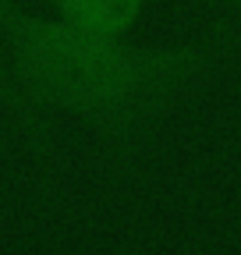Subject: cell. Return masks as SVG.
Returning a JSON list of instances; mask_svg holds the SVG:
<instances>
[{"mask_svg": "<svg viewBox=\"0 0 241 255\" xmlns=\"http://www.w3.org/2000/svg\"><path fill=\"white\" fill-rule=\"evenodd\" d=\"M0 53L39 114H60L110 152L142 149L167 114L220 64V43H128L96 36L60 14L0 0Z\"/></svg>", "mask_w": 241, "mask_h": 255, "instance_id": "1", "label": "cell"}, {"mask_svg": "<svg viewBox=\"0 0 241 255\" xmlns=\"http://www.w3.org/2000/svg\"><path fill=\"white\" fill-rule=\"evenodd\" d=\"M234 18H241V0H238V4H234Z\"/></svg>", "mask_w": 241, "mask_h": 255, "instance_id": "5", "label": "cell"}, {"mask_svg": "<svg viewBox=\"0 0 241 255\" xmlns=\"http://www.w3.org/2000/svg\"><path fill=\"white\" fill-rule=\"evenodd\" d=\"M209 4H217V7H224V11L234 14V4H238V0H209Z\"/></svg>", "mask_w": 241, "mask_h": 255, "instance_id": "4", "label": "cell"}, {"mask_svg": "<svg viewBox=\"0 0 241 255\" xmlns=\"http://www.w3.org/2000/svg\"><path fill=\"white\" fill-rule=\"evenodd\" d=\"M0 107L11 114V124L18 128V135L25 138V149L32 152V159L50 163V159H53V128H50V117L39 114L21 96V89L14 85V78L7 71L4 53H0Z\"/></svg>", "mask_w": 241, "mask_h": 255, "instance_id": "3", "label": "cell"}, {"mask_svg": "<svg viewBox=\"0 0 241 255\" xmlns=\"http://www.w3.org/2000/svg\"><path fill=\"white\" fill-rule=\"evenodd\" d=\"M145 4L149 0H53V14L96 36L124 39L131 25L142 18Z\"/></svg>", "mask_w": 241, "mask_h": 255, "instance_id": "2", "label": "cell"}]
</instances>
